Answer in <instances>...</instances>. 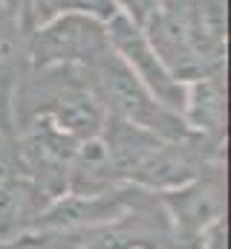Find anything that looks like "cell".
Segmentation results:
<instances>
[{
    "label": "cell",
    "instance_id": "cell-13",
    "mask_svg": "<svg viewBox=\"0 0 231 249\" xmlns=\"http://www.w3.org/2000/svg\"><path fill=\"white\" fill-rule=\"evenodd\" d=\"M0 3H3V6H6L9 12H15V15L20 18V0H0Z\"/></svg>",
    "mask_w": 231,
    "mask_h": 249
},
{
    "label": "cell",
    "instance_id": "cell-9",
    "mask_svg": "<svg viewBox=\"0 0 231 249\" xmlns=\"http://www.w3.org/2000/svg\"><path fill=\"white\" fill-rule=\"evenodd\" d=\"M52 200L26 174H12L0 183V244L35 229V220Z\"/></svg>",
    "mask_w": 231,
    "mask_h": 249
},
{
    "label": "cell",
    "instance_id": "cell-1",
    "mask_svg": "<svg viewBox=\"0 0 231 249\" xmlns=\"http://www.w3.org/2000/svg\"><path fill=\"white\" fill-rule=\"evenodd\" d=\"M15 124L26 119H50L66 136L87 142L101 133L104 107L93 96L81 70L72 67H23L15 96Z\"/></svg>",
    "mask_w": 231,
    "mask_h": 249
},
{
    "label": "cell",
    "instance_id": "cell-8",
    "mask_svg": "<svg viewBox=\"0 0 231 249\" xmlns=\"http://www.w3.org/2000/svg\"><path fill=\"white\" fill-rule=\"evenodd\" d=\"M171 15L179 18L194 55L208 70L226 64V0H188Z\"/></svg>",
    "mask_w": 231,
    "mask_h": 249
},
{
    "label": "cell",
    "instance_id": "cell-11",
    "mask_svg": "<svg viewBox=\"0 0 231 249\" xmlns=\"http://www.w3.org/2000/svg\"><path fill=\"white\" fill-rule=\"evenodd\" d=\"M116 9L121 12V15H127L130 20H136L139 26L153 15V9H156V0H113Z\"/></svg>",
    "mask_w": 231,
    "mask_h": 249
},
{
    "label": "cell",
    "instance_id": "cell-5",
    "mask_svg": "<svg viewBox=\"0 0 231 249\" xmlns=\"http://www.w3.org/2000/svg\"><path fill=\"white\" fill-rule=\"evenodd\" d=\"M104 26H107L110 50L124 61V67L150 90V96L156 102H162L168 110L182 116V110H185V81L173 78L165 70V64L153 53L145 29L136 20H130L127 15H121V12H116Z\"/></svg>",
    "mask_w": 231,
    "mask_h": 249
},
{
    "label": "cell",
    "instance_id": "cell-10",
    "mask_svg": "<svg viewBox=\"0 0 231 249\" xmlns=\"http://www.w3.org/2000/svg\"><path fill=\"white\" fill-rule=\"evenodd\" d=\"M66 12H84L107 23L118 9L113 0H20V26L23 32H29Z\"/></svg>",
    "mask_w": 231,
    "mask_h": 249
},
{
    "label": "cell",
    "instance_id": "cell-12",
    "mask_svg": "<svg viewBox=\"0 0 231 249\" xmlns=\"http://www.w3.org/2000/svg\"><path fill=\"white\" fill-rule=\"evenodd\" d=\"M165 249H205L202 238H188V235H173Z\"/></svg>",
    "mask_w": 231,
    "mask_h": 249
},
{
    "label": "cell",
    "instance_id": "cell-4",
    "mask_svg": "<svg viewBox=\"0 0 231 249\" xmlns=\"http://www.w3.org/2000/svg\"><path fill=\"white\" fill-rule=\"evenodd\" d=\"M15 127H17L20 174H26L35 186H41L50 200L66 194L69 165L81 142L58 130L50 119H26Z\"/></svg>",
    "mask_w": 231,
    "mask_h": 249
},
{
    "label": "cell",
    "instance_id": "cell-6",
    "mask_svg": "<svg viewBox=\"0 0 231 249\" xmlns=\"http://www.w3.org/2000/svg\"><path fill=\"white\" fill-rule=\"evenodd\" d=\"M159 203L171 220L173 235L202 238L205 229L220 223L226 217V180H223V162L205 168L197 180L188 186L171 188L159 194Z\"/></svg>",
    "mask_w": 231,
    "mask_h": 249
},
{
    "label": "cell",
    "instance_id": "cell-7",
    "mask_svg": "<svg viewBox=\"0 0 231 249\" xmlns=\"http://www.w3.org/2000/svg\"><path fill=\"white\" fill-rule=\"evenodd\" d=\"M226 64L185 81V124L214 142H226Z\"/></svg>",
    "mask_w": 231,
    "mask_h": 249
},
{
    "label": "cell",
    "instance_id": "cell-2",
    "mask_svg": "<svg viewBox=\"0 0 231 249\" xmlns=\"http://www.w3.org/2000/svg\"><path fill=\"white\" fill-rule=\"evenodd\" d=\"M93 96L104 107L107 116H116L121 122H130L142 130H150L162 139H188L194 130L185 124L179 113L168 110L162 102L150 96V90L124 67V61L113 50L101 55L99 61L87 70H81Z\"/></svg>",
    "mask_w": 231,
    "mask_h": 249
},
{
    "label": "cell",
    "instance_id": "cell-3",
    "mask_svg": "<svg viewBox=\"0 0 231 249\" xmlns=\"http://www.w3.org/2000/svg\"><path fill=\"white\" fill-rule=\"evenodd\" d=\"M110 53L104 20L66 12L26 32V61L29 67H72L87 70Z\"/></svg>",
    "mask_w": 231,
    "mask_h": 249
}]
</instances>
